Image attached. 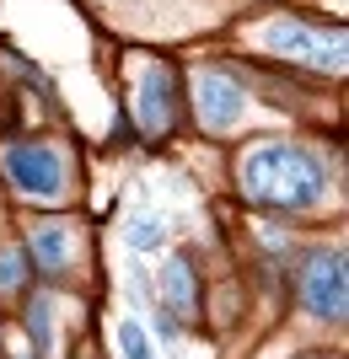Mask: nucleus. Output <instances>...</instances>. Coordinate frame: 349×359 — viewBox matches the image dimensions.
<instances>
[{
    "label": "nucleus",
    "instance_id": "f257e3e1",
    "mask_svg": "<svg viewBox=\"0 0 349 359\" xmlns=\"http://www.w3.org/2000/svg\"><path fill=\"white\" fill-rule=\"evenodd\" d=\"M237 182L263 210H312L322 198V166L301 145H285V140H263V145L242 150Z\"/></svg>",
    "mask_w": 349,
    "mask_h": 359
},
{
    "label": "nucleus",
    "instance_id": "f03ea898",
    "mask_svg": "<svg viewBox=\"0 0 349 359\" xmlns=\"http://www.w3.org/2000/svg\"><path fill=\"white\" fill-rule=\"evenodd\" d=\"M263 48L279 60L301 65V70H344V27H317V22H296V16H274L263 27Z\"/></svg>",
    "mask_w": 349,
    "mask_h": 359
},
{
    "label": "nucleus",
    "instance_id": "7ed1b4c3",
    "mask_svg": "<svg viewBox=\"0 0 349 359\" xmlns=\"http://www.w3.org/2000/svg\"><path fill=\"white\" fill-rule=\"evenodd\" d=\"M344 252L338 247H322L301 263V300L317 322H344L349 311V279H344Z\"/></svg>",
    "mask_w": 349,
    "mask_h": 359
},
{
    "label": "nucleus",
    "instance_id": "20e7f679",
    "mask_svg": "<svg viewBox=\"0 0 349 359\" xmlns=\"http://www.w3.org/2000/svg\"><path fill=\"white\" fill-rule=\"evenodd\" d=\"M6 177L16 182V194L38 198V204L65 198V161L54 145H11L6 150Z\"/></svg>",
    "mask_w": 349,
    "mask_h": 359
},
{
    "label": "nucleus",
    "instance_id": "39448f33",
    "mask_svg": "<svg viewBox=\"0 0 349 359\" xmlns=\"http://www.w3.org/2000/svg\"><path fill=\"white\" fill-rule=\"evenodd\" d=\"M194 107H199V118L210 123V129H231V123L242 118L247 97H242V86H237L226 70H199V81H194Z\"/></svg>",
    "mask_w": 349,
    "mask_h": 359
},
{
    "label": "nucleus",
    "instance_id": "423d86ee",
    "mask_svg": "<svg viewBox=\"0 0 349 359\" xmlns=\"http://www.w3.org/2000/svg\"><path fill=\"white\" fill-rule=\"evenodd\" d=\"M172 107H178V91H172V70H167V65L145 70V81H140V129H145V135H167L172 118H178Z\"/></svg>",
    "mask_w": 349,
    "mask_h": 359
},
{
    "label": "nucleus",
    "instance_id": "0eeeda50",
    "mask_svg": "<svg viewBox=\"0 0 349 359\" xmlns=\"http://www.w3.org/2000/svg\"><path fill=\"white\" fill-rule=\"evenodd\" d=\"M70 252H76V231L60 225V220L38 225L27 236V257H32V269H44V273H60L65 263H70Z\"/></svg>",
    "mask_w": 349,
    "mask_h": 359
},
{
    "label": "nucleus",
    "instance_id": "6e6552de",
    "mask_svg": "<svg viewBox=\"0 0 349 359\" xmlns=\"http://www.w3.org/2000/svg\"><path fill=\"white\" fill-rule=\"evenodd\" d=\"M162 290H167V300L178 306V311H194V300H199V290H194V257H183V252L172 257Z\"/></svg>",
    "mask_w": 349,
    "mask_h": 359
},
{
    "label": "nucleus",
    "instance_id": "1a4fd4ad",
    "mask_svg": "<svg viewBox=\"0 0 349 359\" xmlns=\"http://www.w3.org/2000/svg\"><path fill=\"white\" fill-rule=\"evenodd\" d=\"M27 332H32V348L44 354V348H48V295H38L27 306Z\"/></svg>",
    "mask_w": 349,
    "mask_h": 359
},
{
    "label": "nucleus",
    "instance_id": "9d476101",
    "mask_svg": "<svg viewBox=\"0 0 349 359\" xmlns=\"http://www.w3.org/2000/svg\"><path fill=\"white\" fill-rule=\"evenodd\" d=\"M119 348H124V359H156L151 344H145V332H140L135 322H119Z\"/></svg>",
    "mask_w": 349,
    "mask_h": 359
},
{
    "label": "nucleus",
    "instance_id": "9b49d317",
    "mask_svg": "<svg viewBox=\"0 0 349 359\" xmlns=\"http://www.w3.org/2000/svg\"><path fill=\"white\" fill-rule=\"evenodd\" d=\"M27 279V252H0V295Z\"/></svg>",
    "mask_w": 349,
    "mask_h": 359
},
{
    "label": "nucleus",
    "instance_id": "f8f14e48",
    "mask_svg": "<svg viewBox=\"0 0 349 359\" xmlns=\"http://www.w3.org/2000/svg\"><path fill=\"white\" fill-rule=\"evenodd\" d=\"M129 247H140V252L162 247V220H135L129 225Z\"/></svg>",
    "mask_w": 349,
    "mask_h": 359
}]
</instances>
